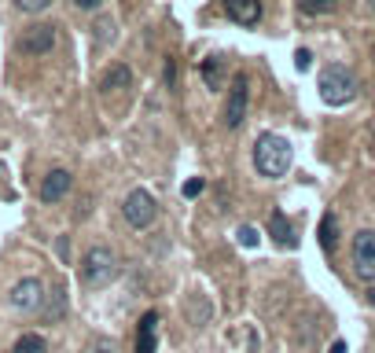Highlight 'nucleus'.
I'll return each instance as SVG.
<instances>
[{"label": "nucleus", "mask_w": 375, "mask_h": 353, "mask_svg": "<svg viewBox=\"0 0 375 353\" xmlns=\"http://www.w3.org/2000/svg\"><path fill=\"white\" fill-rule=\"evenodd\" d=\"M298 11H305V15H331V11H338V0H298Z\"/></svg>", "instance_id": "obj_15"}, {"label": "nucleus", "mask_w": 375, "mask_h": 353, "mask_svg": "<svg viewBox=\"0 0 375 353\" xmlns=\"http://www.w3.org/2000/svg\"><path fill=\"white\" fill-rule=\"evenodd\" d=\"M203 82H206V89H221L224 85V59L221 56H210L203 63Z\"/></svg>", "instance_id": "obj_12"}, {"label": "nucleus", "mask_w": 375, "mask_h": 353, "mask_svg": "<svg viewBox=\"0 0 375 353\" xmlns=\"http://www.w3.org/2000/svg\"><path fill=\"white\" fill-rule=\"evenodd\" d=\"M155 214H158V206H155V199L148 195V191H144V188L129 191V199H125V221L133 224V229H148V224L155 221Z\"/></svg>", "instance_id": "obj_6"}, {"label": "nucleus", "mask_w": 375, "mask_h": 353, "mask_svg": "<svg viewBox=\"0 0 375 353\" xmlns=\"http://www.w3.org/2000/svg\"><path fill=\"white\" fill-rule=\"evenodd\" d=\"M371 8H375V0H371Z\"/></svg>", "instance_id": "obj_28"}, {"label": "nucleus", "mask_w": 375, "mask_h": 353, "mask_svg": "<svg viewBox=\"0 0 375 353\" xmlns=\"http://www.w3.org/2000/svg\"><path fill=\"white\" fill-rule=\"evenodd\" d=\"M166 82H170V85L177 82V67H173V63H166Z\"/></svg>", "instance_id": "obj_25"}, {"label": "nucleus", "mask_w": 375, "mask_h": 353, "mask_svg": "<svg viewBox=\"0 0 375 353\" xmlns=\"http://www.w3.org/2000/svg\"><path fill=\"white\" fill-rule=\"evenodd\" d=\"M353 269L361 280H375V232L371 229L353 236Z\"/></svg>", "instance_id": "obj_5"}, {"label": "nucleus", "mask_w": 375, "mask_h": 353, "mask_svg": "<svg viewBox=\"0 0 375 353\" xmlns=\"http://www.w3.org/2000/svg\"><path fill=\"white\" fill-rule=\"evenodd\" d=\"M228 19L239 26H258L262 23V0H224Z\"/></svg>", "instance_id": "obj_9"}, {"label": "nucleus", "mask_w": 375, "mask_h": 353, "mask_svg": "<svg viewBox=\"0 0 375 353\" xmlns=\"http://www.w3.org/2000/svg\"><path fill=\"white\" fill-rule=\"evenodd\" d=\"M158 346V313H144L136 331V353H155Z\"/></svg>", "instance_id": "obj_11"}, {"label": "nucleus", "mask_w": 375, "mask_h": 353, "mask_svg": "<svg viewBox=\"0 0 375 353\" xmlns=\"http://www.w3.org/2000/svg\"><path fill=\"white\" fill-rule=\"evenodd\" d=\"M357 96V77L346 67H328L320 74V100L328 107H346Z\"/></svg>", "instance_id": "obj_2"}, {"label": "nucleus", "mask_w": 375, "mask_h": 353, "mask_svg": "<svg viewBox=\"0 0 375 353\" xmlns=\"http://www.w3.org/2000/svg\"><path fill=\"white\" fill-rule=\"evenodd\" d=\"M15 4H19V11H26V15H37V11H44L48 4H52V0H15Z\"/></svg>", "instance_id": "obj_18"}, {"label": "nucleus", "mask_w": 375, "mask_h": 353, "mask_svg": "<svg viewBox=\"0 0 375 353\" xmlns=\"http://www.w3.org/2000/svg\"><path fill=\"white\" fill-rule=\"evenodd\" d=\"M335 236H338V224H335V217L328 214L320 221V243H324V250H335Z\"/></svg>", "instance_id": "obj_17"}, {"label": "nucleus", "mask_w": 375, "mask_h": 353, "mask_svg": "<svg viewBox=\"0 0 375 353\" xmlns=\"http://www.w3.org/2000/svg\"><path fill=\"white\" fill-rule=\"evenodd\" d=\"M96 30H100V34H96V37H100V41L114 37V23H110V19H103V23H100V26H96Z\"/></svg>", "instance_id": "obj_22"}, {"label": "nucleus", "mask_w": 375, "mask_h": 353, "mask_svg": "<svg viewBox=\"0 0 375 353\" xmlns=\"http://www.w3.org/2000/svg\"><path fill=\"white\" fill-rule=\"evenodd\" d=\"M331 353H346V342H335V346H331Z\"/></svg>", "instance_id": "obj_26"}, {"label": "nucleus", "mask_w": 375, "mask_h": 353, "mask_svg": "<svg viewBox=\"0 0 375 353\" xmlns=\"http://www.w3.org/2000/svg\"><path fill=\"white\" fill-rule=\"evenodd\" d=\"M41 302H44V287H41V280L26 276V280H19V283L11 287V306L19 309V313H34V309H41Z\"/></svg>", "instance_id": "obj_7"}, {"label": "nucleus", "mask_w": 375, "mask_h": 353, "mask_svg": "<svg viewBox=\"0 0 375 353\" xmlns=\"http://www.w3.org/2000/svg\"><path fill=\"white\" fill-rule=\"evenodd\" d=\"M295 67H298V70H309V67H313V56H309V48H298V52H295Z\"/></svg>", "instance_id": "obj_21"}, {"label": "nucleus", "mask_w": 375, "mask_h": 353, "mask_svg": "<svg viewBox=\"0 0 375 353\" xmlns=\"http://www.w3.org/2000/svg\"><path fill=\"white\" fill-rule=\"evenodd\" d=\"M368 302H371V306H375V291H368Z\"/></svg>", "instance_id": "obj_27"}, {"label": "nucleus", "mask_w": 375, "mask_h": 353, "mask_svg": "<svg viewBox=\"0 0 375 353\" xmlns=\"http://www.w3.org/2000/svg\"><path fill=\"white\" fill-rule=\"evenodd\" d=\"M107 92L110 89H129V85H133V74H129V67H110L107 74H103V82H100Z\"/></svg>", "instance_id": "obj_14"}, {"label": "nucleus", "mask_w": 375, "mask_h": 353, "mask_svg": "<svg viewBox=\"0 0 375 353\" xmlns=\"http://www.w3.org/2000/svg\"><path fill=\"white\" fill-rule=\"evenodd\" d=\"M269 229H272V239H276L280 247H295V232H291V221H287L284 214H272Z\"/></svg>", "instance_id": "obj_13"}, {"label": "nucleus", "mask_w": 375, "mask_h": 353, "mask_svg": "<svg viewBox=\"0 0 375 353\" xmlns=\"http://www.w3.org/2000/svg\"><path fill=\"white\" fill-rule=\"evenodd\" d=\"M247 103H250V77L239 74L232 89H228V103H224V125L228 129H239L243 118H247Z\"/></svg>", "instance_id": "obj_4"}, {"label": "nucleus", "mask_w": 375, "mask_h": 353, "mask_svg": "<svg viewBox=\"0 0 375 353\" xmlns=\"http://www.w3.org/2000/svg\"><path fill=\"white\" fill-rule=\"evenodd\" d=\"M92 353H114V342H107V339H100L92 346Z\"/></svg>", "instance_id": "obj_24"}, {"label": "nucleus", "mask_w": 375, "mask_h": 353, "mask_svg": "<svg viewBox=\"0 0 375 353\" xmlns=\"http://www.w3.org/2000/svg\"><path fill=\"white\" fill-rule=\"evenodd\" d=\"M70 184H74V176H70L67 169H52V173H48L44 181H41V191H37V195H41V203H59V199L70 191Z\"/></svg>", "instance_id": "obj_10"}, {"label": "nucleus", "mask_w": 375, "mask_h": 353, "mask_svg": "<svg viewBox=\"0 0 375 353\" xmlns=\"http://www.w3.org/2000/svg\"><path fill=\"white\" fill-rule=\"evenodd\" d=\"M239 243H243V247H254V243H258V229L243 224V229H239Z\"/></svg>", "instance_id": "obj_20"}, {"label": "nucleus", "mask_w": 375, "mask_h": 353, "mask_svg": "<svg viewBox=\"0 0 375 353\" xmlns=\"http://www.w3.org/2000/svg\"><path fill=\"white\" fill-rule=\"evenodd\" d=\"M203 188H206V181H203V176H191V181H184V188H181V191H184L188 199H195Z\"/></svg>", "instance_id": "obj_19"}, {"label": "nucleus", "mask_w": 375, "mask_h": 353, "mask_svg": "<svg viewBox=\"0 0 375 353\" xmlns=\"http://www.w3.org/2000/svg\"><path fill=\"white\" fill-rule=\"evenodd\" d=\"M11 353H48V342L41 335H23V339L11 346Z\"/></svg>", "instance_id": "obj_16"}, {"label": "nucleus", "mask_w": 375, "mask_h": 353, "mask_svg": "<svg viewBox=\"0 0 375 353\" xmlns=\"http://www.w3.org/2000/svg\"><path fill=\"white\" fill-rule=\"evenodd\" d=\"M291 158H295V151H291V140L287 136H276V133H262L254 143V166L262 176H269V181H276V176H284L291 169Z\"/></svg>", "instance_id": "obj_1"}, {"label": "nucleus", "mask_w": 375, "mask_h": 353, "mask_svg": "<svg viewBox=\"0 0 375 353\" xmlns=\"http://www.w3.org/2000/svg\"><path fill=\"white\" fill-rule=\"evenodd\" d=\"M19 48H23L26 56L52 52V48H56V26H30L26 34H23V41H19Z\"/></svg>", "instance_id": "obj_8"}, {"label": "nucleus", "mask_w": 375, "mask_h": 353, "mask_svg": "<svg viewBox=\"0 0 375 353\" xmlns=\"http://www.w3.org/2000/svg\"><path fill=\"white\" fill-rule=\"evenodd\" d=\"M114 272H118V258H114L110 247H92L85 258H81V283H85V287L110 283Z\"/></svg>", "instance_id": "obj_3"}, {"label": "nucleus", "mask_w": 375, "mask_h": 353, "mask_svg": "<svg viewBox=\"0 0 375 353\" xmlns=\"http://www.w3.org/2000/svg\"><path fill=\"white\" fill-rule=\"evenodd\" d=\"M74 4H77L81 11H96V8H100V4H103V0H74Z\"/></svg>", "instance_id": "obj_23"}]
</instances>
